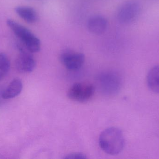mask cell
<instances>
[{"label": "cell", "mask_w": 159, "mask_h": 159, "mask_svg": "<svg viewBox=\"0 0 159 159\" xmlns=\"http://www.w3.org/2000/svg\"><path fill=\"white\" fill-rule=\"evenodd\" d=\"M99 145L108 155H118L123 150L125 139L123 133L116 128H109L104 130L99 137Z\"/></svg>", "instance_id": "1"}, {"label": "cell", "mask_w": 159, "mask_h": 159, "mask_svg": "<svg viewBox=\"0 0 159 159\" xmlns=\"http://www.w3.org/2000/svg\"><path fill=\"white\" fill-rule=\"evenodd\" d=\"M7 24L27 50L32 53L40 51L41 41L30 30L11 19L7 20Z\"/></svg>", "instance_id": "2"}, {"label": "cell", "mask_w": 159, "mask_h": 159, "mask_svg": "<svg viewBox=\"0 0 159 159\" xmlns=\"http://www.w3.org/2000/svg\"><path fill=\"white\" fill-rule=\"evenodd\" d=\"M141 9V3L138 0H128L123 2L118 10V20L121 24H131L137 19Z\"/></svg>", "instance_id": "3"}, {"label": "cell", "mask_w": 159, "mask_h": 159, "mask_svg": "<svg viewBox=\"0 0 159 159\" xmlns=\"http://www.w3.org/2000/svg\"><path fill=\"white\" fill-rule=\"evenodd\" d=\"M94 87L87 83H75L71 86L67 92L69 99L74 101L85 102L91 99L94 93Z\"/></svg>", "instance_id": "4"}, {"label": "cell", "mask_w": 159, "mask_h": 159, "mask_svg": "<svg viewBox=\"0 0 159 159\" xmlns=\"http://www.w3.org/2000/svg\"><path fill=\"white\" fill-rule=\"evenodd\" d=\"M19 54L16 60V67L19 72L24 73L32 72L36 65L32 53L28 51L20 44H17Z\"/></svg>", "instance_id": "5"}, {"label": "cell", "mask_w": 159, "mask_h": 159, "mask_svg": "<svg viewBox=\"0 0 159 159\" xmlns=\"http://www.w3.org/2000/svg\"><path fill=\"white\" fill-rule=\"evenodd\" d=\"M61 63L71 71H76L80 69L85 61V56L82 53L74 51H67L61 55Z\"/></svg>", "instance_id": "6"}, {"label": "cell", "mask_w": 159, "mask_h": 159, "mask_svg": "<svg viewBox=\"0 0 159 159\" xmlns=\"http://www.w3.org/2000/svg\"><path fill=\"white\" fill-rule=\"evenodd\" d=\"M107 24V20L103 16H94L88 20L87 28L91 33L100 35L106 30Z\"/></svg>", "instance_id": "7"}, {"label": "cell", "mask_w": 159, "mask_h": 159, "mask_svg": "<svg viewBox=\"0 0 159 159\" xmlns=\"http://www.w3.org/2000/svg\"><path fill=\"white\" fill-rule=\"evenodd\" d=\"M15 11L21 18L28 23H35L38 20L37 12L34 8L30 7L18 6L15 8Z\"/></svg>", "instance_id": "8"}, {"label": "cell", "mask_w": 159, "mask_h": 159, "mask_svg": "<svg viewBox=\"0 0 159 159\" xmlns=\"http://www.w3.org/2000/svg\"><path fill=\"white\" fill-rule=\"evenodd\" d=\"M147 84L151 91L159 94V65L153 66L148 71Z\"/></svg>", "instance_id": "9"}, {"label": "cell", "mask_w": 159, "mask_h": 159, "mask_svg": "<svg viewBox=\"0 0 159 159\" xmlns=\"http://www.w3.org/2000/svg\"><path fill=\"white\" fill-rule=\"evenodd\" d=\"M23 88V85L21 80L19 78H15L12 80L6 89L2 94V97L4 99H13L19 95Z\"/></svg>", "instance_id": "10"}, {"label": "cell", "mask_w": 159, "mask_h": 159, "mask_svg": "<svg viewBox=\"0 0 159 159\" xmlns=\"http://www.w3.org/2000/svg\"><path fill=\"white\" fill-rule=\"evenodd\" d=\"M10 63L7 56L0 53V80L7 75L10 70Z\"/></svg>", "instance_id": "11"}, {"label": "cell", "mask_w": 159, "mask_h": 159, "mask_svg": "<svg viewBox=\"0 0 159 159\" xmlns=\"http://www.w3.org/2000/svg\"><path fill=\"white\" fill-rule=\"evenodd\" d=\"M65 159H87V157L84 154L81 153H73V154H70L66 156Z\"/></svg>", "instance_id": "12"}]
</instances>
